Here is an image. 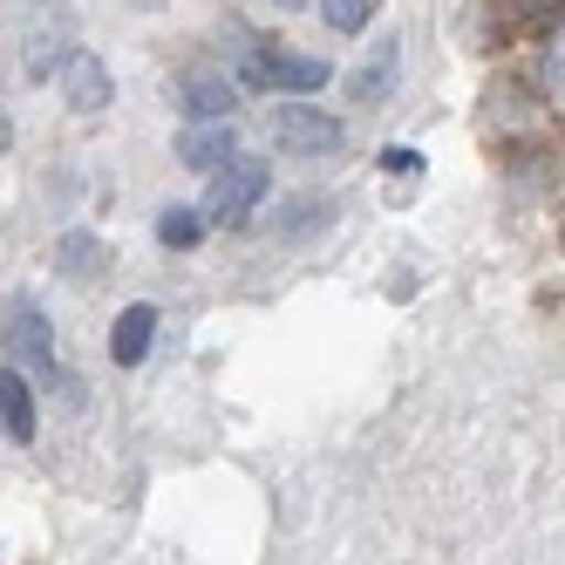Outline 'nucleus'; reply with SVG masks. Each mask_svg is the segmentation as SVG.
<instances>
[{"label": "nucleus", "instance_id": "obj_1", "mask_svg": "<svg viewBox=\"0 0 565 565\" xmlns=\"http://www.w3.org/2000/svg\"><path fill=\"white\" fill-rule=\"evenodd\" d=\"M273 191V171H266V157H253V150H232L225 164L212 171V191H205V225H246L253 212H259V198Z\"/></svg>", "mask_w": 565, "mask_h": 565}, {"label": "nucleus", "instance_id": "obj_2", "mask_svg": "<svg viewBox=\"0 0 565 565\" xmlns=\"http://www.w3.org/2000/svg\"><path fill=\"white\" fill-rule=\"evenodd\" d=\"M266 130H273V143L287 150V157H334V150L348 143V124H341V116L320 109V103H307V96L266 109Z\"/></svg>", "mask_w": 565, "mask_h": 565}, {"label": "nucleus", "instance_id": "obj_3", "mask_svg": "<svg viewBox=\"0 0 565 565\" xmlns=\"http://www.w3.org/2000/svg\"><path fill=\"white\" fill-rule=\"evenodd\" d=\"M328 62H313L300 49H246L238 55V83L246 89H273V96H313V89H328Z\"/></svg>", "mask_w": 565, "mask_h": 565}, {"label": "nucleus", "instance_id": "obj_4", "mask_svg": "<svg viewBox=\"0 0 565 565\" xmlns=\"http://www.w3.org/2000/svg\"><path fill=\"white\" fill-rule=\"evenodd\" d=\"M0 341H8V369H28L34 382L62 388V361H55V341H49V313L34 300H14L8 307V328H0Z\"/></svg>", "mask_w": 565, "mask_h": 565}, {"label": "nucleus", "instance_id": "obj_5", "mask_svg": "<svg viewBox=\"0 0 565 565\" xmlns=\"http://www.w3.org/2000/svg\"><path fill=\"white\" fill-rule=\"evenodd\" d=\"M55 75H62V103H68L75 116H103L109 96H116V83H109V68H103L96 49H68V55L55 62Z\"/></svg>", "mask_w": 565, "mask_h": 565}, {"label": "nucleus", "instance_id": "obj_6", "mask_svg": "<svg viewBox=\"0 0 565 565\" xmlns=\"http://www.w3.org/2000/svg\"><path fill=\"white\" fill-rule=\"evenodd\" d=\"M178 103L191 124H232V109H238V83L225 68H191L184 83H178Z\"/></svg>", "mask_w": 565, "mask_h": 565}, {"label": "nucleus", "instance_id": "obj_7", "mask_svg": "<svg viewBox=\"0 0 565 565\" xmlns=\"http://www.w3.org/2000/svg\"><path fill=\"white\" fill-rule=\"evenodd\" d=\"M395 75H402V42H395V34H382V42L369 49V62L348 75V96H354V103H375V96L395 89Z\"/></svg>", "mask_w": 565, "mask_h": 565}, {"label": "nucleus", "instance_id": "obj_8", "mask_svg": "<svg viewBox=\"0 0 565 565\" xmlns=\"http://www.w3.org/2000/svg\"><path fill=\"white\" fill-rule=\"evenodd\" d=\"M150 341H157V307H124L116 313V328H109V354H116V369H137V361L150 354Z\"/></svg>", "mask_w": 565, "mask_h": 565}, {"label": "nucleus", "instance_id": "obj_9", "mask_svg": "<svg viewBox=\"0 0 565 565\" xmlns=\"http://www.w3.org/2000/svg\"><path fill=\"white\" fill-rule=\"evenodd\" d=\"M232 150H238L232 124H191V130L178 137V157H184V171H218Z\"/></svg>", "mask_w": 565, "mask_h": 565}, {"label": "nucleus", "instance_id": "obj_10", "mask_svg": "<svg viewBox=\"0 0 565 565\" xmlns=\"http://www.w3.org/2000/svg\"><path fill=\"white\" fill-rule=\"evenodd\" d=\"M0 429H8V443H34V395L21 369L0 375Z\"/></svg>", "mask_w": 565, "mask_h": 565}, {"label": "nucleus", "instance_id": "obj_11", "mask_svg": "<svg viewBox=\"0 0 565 565\" xmlns=\"http://www.w3.org/2000/svg\"><path fill=\"white\" fill-rule=\"evenodd\" d=\"M157 238H164L171 253H191L198 238H205V218H198L191 205H164V212H157Z\"/></svg>", "mask_w": 565, "mask_h": 565}, {"label": "nucleus", "instance_id": "obj_12", "mask_svg": "<svg viewBox=\"0 0 565 565\" xmlns=\"http://www.w3.org/2000/svg\"><path fill=\"white\" fill-rule=\"evenodd\" d=\"M103 259H109L103 238H89V232H68V238H62V273H68V279H96Z\"/></svg>", "mask_w": 565, "mask_h": 565}, {"label": "nucleus", "instance_id": "obj_13", "mask_svg": "<svg viewBox=\"0 0 565 565\" xmlns=\"http://www.w3.org/2000/svg\"><path fill=\"white\" fill-rule=\"evenodd\" d=\"M320 21H328L334 34H361L375 21V0H320Z\"/></svg>", "mask_w": 565, "mask_h": 565}, {"label": "nucleus", "instance_id": "obj_14", "mask_svg": "<svg viewBox=\"0 0 565 565\" xmlns=\"http://www.w3.org/2000/svg\"><path fill=\"white\" fill-rule=\"evenodd\" d=\"M320 212H328V198H294V205L279 212V218H273V232L300 238V232H313V225H320Z\"/></svg>", "mask_w": 565, "mask_h": 565}, {"label": "nucleus", "instance_id": "obj_15", "mask_svg": "<svg viewBox=\"0 0 565 565\" xmlns=\"http://www.w3.org/2000/svg\"><path fill=\"white\" fill-rule=\"evenodd\" d=\"M55 34H28V75H55Z\"/></svg>", "mask_w": 565, "mask_h": 565}, {"label": "nucleus", "instance_id": "obj_16", "mask_svg": "<svg viewBox=\"0 0 565 565\" xmlns=\"http://www.w3.org/2000/svg\"><path fill=\"white\" fill-rule=\"evenodd\" d=\"M382 171H395V178H416V171H423V157H416V150H382Z\"/></svg>", "mask_w": 565, "mask_h": 565}, {"label": "nucleus", "instance_id": "obj_17", "mask_svg": "<svg viewBox=\"0 0 565 565\" xmlns=\"http://www.w3.org/2000/svg\"><path fill=\"white\" fill-rule=\"evenodd\" d=\"M279 8H300V0H279Z\"/></svg>", "mask_w": 565, "mask_h": 565}]
</instances>
